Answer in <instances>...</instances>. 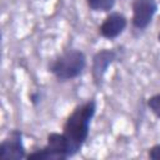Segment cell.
I'll return each instance as SVG.
<instances>
[{
  "label": "cell",
  "instance_id": "obj_11",
  "mask_svg": "<svg viewBox=\"0 0 160 160\" xmlns=\"http://www.w3.org/2000/svg\"><path fill=\"white\" fill-rule=\"evenodd\" d=\"M40 99H41V96H40L39 92H32V94L30 95V101H31L34 105L39 104V102H40Z\"/></svg>",
  "mask_w": 160,
  "mask_h": 160
},
{
  "label": "cell",
  "instance_id": "obj_12",
  "mask_svg": "<svg viewBox=\"0 0 160 160\" xmlns=\"http://www.w3.org/2000/svg\"><path fill=\"white\" fill-rule=\"evenodd\" d=\"M158 41L160 42V32H159V35H158Z\"/></svg>",
  "mask_w": 160,
  "mask_h": 160
},
{
  "label": "cell",
  "instance_id": "obj_2",
  "mask_svg": "<svg viewBox=\"0 0 160 160\" xmlns=\"http://www.w3.org/2000/svg\"><path fill=\"white\" fill-rule=\"evenodd\" d=\"M88 59L80 49H68L55 56L48 66V71L59 81L66 82L79 78L86 69Z\"/></svg>",
  "mask_w": 160,
  "mask_h": 160
},
{
  "label": "cell",
  "instance_id": "obj_6",
  "mask_svg": "<svg viewBox=\"0 0 160 160\" xmlns=\"http://www.w3.org/2000/svg\"><path fill=\"white\" fill-rule=\"evenodd\" d=\"M119 58V51L115 49H101L94 54L91 60V76L94 84L100 86L108 72L109 66L116 61Z\"/></svg>",
  "mask_w": 160,
  "mask_h": 160
},
{
  "label": "cell",
  "instance_id": "obj_4",
  "mask_svg": "<svg viewBox=\"0 0 160 160\" xmlns=\"http://www.w3.org/2000/svg\"><path fill=\"white\" fill-rule=\"evenodd\" d=\"M159 5L156 0H132L131 25L135 30L144 31L154 20Z\"/></svg>",
  "mask_w": 160,
  "mask_h": 160
},
{
  "label": "cell",
  "instance_id": "obj_5",
  "mask_svg": "<svg viewBox=\"0 0 160 160\" xmlns=\"http://www.w3.org/2000/svg\"><path fill=\"white\" fill-rule=\"evenodd\" d=\"M26 148L24 145L22 131L12 129L2 139L0 144V159L2 160H21L26 159Z\"/></svg>",
  "mask_w": 160,
  "mask_h": 160
},
{
  "label": "cell",
  "instance_id": "obj_9",
  "mask_svg": "<svg viewBox=\"0 0 160 160\" xmlns=\"http://www.w3.org/2000/svg\"><path fill=\"white\" fill-rule=\"evenodd\" d=\"M146 105H148V109L155 115V118L160 120V92H156L149 96L146 100Z\"/></svg>",
  "mask_w": 160,
  "mask_h": 160
},
{
  "label": "cell",
  "instance_id": "obj_3",
  "mask_svg": "<svg viewBox=\"0 0 160 160\" xmlns=\"http://www.w3.org/2000/svg\"><path fill=\"white\" fill-rule=\"evenodd\" d=\"M71 156L70 146L62 132H49L42 148L28 154L29 160H66Z\"/></svg>",
  "mask_w": 160,
  "mask_h": 160
},
{
  "label": "cell",
  "instance_id": "obj_1",
  "mask_svg": "<svg viewBox=\"0 0 160 160\" xmlns=\"http://www.w3.org/2000/svg\"><path fill=\"white\" fill-rule=\"evenodd\" d=\"M96 100L91 98L76 105L68 115L61 132L69 142L71 156H75L78 152H80L85 145L90 134L91 121L96 114Z\"/></svg>",
  "mask_w": 160,
  "mask_h": 160
},
{
  "label": "cell",
  "instance_id": "obj_10",
  "mask_svg": "<svg viewBox=\"0 0 160 160\" xmlns=\"http://www.w3.org/2000/svg\"><path fill=\"white\" fill-rule=\"evenodd\" d=\"M148 156H149L151 160H160V144L152 145V146L148 150Z\"/></svg>",
  "mask_w": 160,
  "mask_h": 160
},
{
  "label": "cell",
  "instance_id": "obj_8",
  "mask_svg": "<svg viewBox=\"0 0 160 160\" xmlns=\"http://www.w3.org/2000/svg\"><path fill=\"white\" fill-rule=\"evenodd\" d=\"M85 2L94 12H110L115 6L116 0H85Z\"/></svg>",
  "mask_w": 160,
  "mask_h": 160
},
{
  "label": "cell",
  "instance_id": "obj_7",
  "mask_svg": "<svg viewBox=\"0 0 160 160\" xmlns=\"http://www.w3.org/2000/svg\"><path fill=\"white\" fill-rule=\"evenodd\" d=\"M128 28V19L122 12L110 11L102 22L98 28V32L101 38L108 40H115Z\"/></svg>",
  "mask_w": 160,
  "mask_h": 160
}]
</instances>
